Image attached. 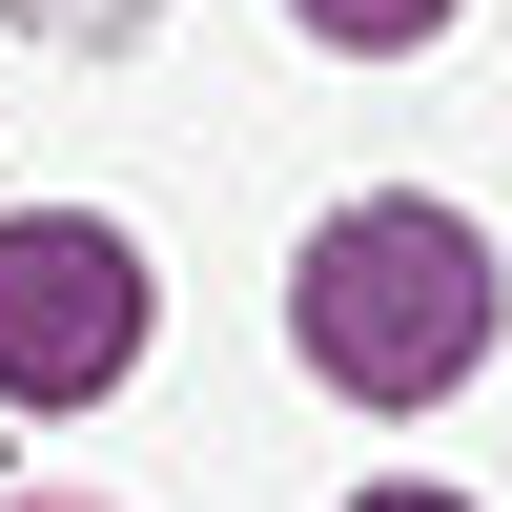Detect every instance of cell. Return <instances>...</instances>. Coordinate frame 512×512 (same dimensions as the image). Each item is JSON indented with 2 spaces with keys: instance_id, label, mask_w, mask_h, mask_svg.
I'll use <instances>...</instances> for the list:
<instances>
[{
  "instance_id": "4",
  "label": "cell",
  "mask_w": 512,
  "mask_h": 512,
  "mask_svg": "<svg viewBox=\"0 0 512 512\" xmlns=\"http://www.w3.org/2000/svg\"><path fill=\"white\" fill-rule=\"evenodd\" d=\"M21 21H41V41H123L144 0H21Z\"/></svg>"
},
{
  "instance_id": "1",
  "label": "cell",
  "mask_w": 512,
  "mask_h": 512,
  "mask_svg": "<svg viewBox=\"0 0 512 512\" xmlns=\"http://www.w3.org/2000/svg\"><path fill=\"white\" fill-rule=\"evenodd\" d=\"M287 328H308V369L349 410H431L451 369L492 349V246L451 226V205H328L308 226V267H287Z\"/></svg>"
},
{
  "instance_id": "3",
  "label": "cell",
  "mask_w": 512,
  "mask_h": 512,
  "mask_svg": "<svg viewBox=\"0 0 512 512\" xmlns=\"http://www.w3.org/2000/svg\"><path fill=\"white\" fill-rule=\"evenodd\" d=\"M287 21H328V41H369V62H390V41H431L451 0H287Z\"/></svg>"
},
{
  "instance_id": "2",
  "label": "cell",
  "mask_w": 512,
  "mask_h": 512,
  "mask_svg": "<svg viewBox=\"0 0 512 512\" xmlns=\"http://www.w3.org/2000/svg\"><path fill=\"white\" fill-rule=\"evenodd\" d=\"M123 369H144V246L82 205H21L0 226V410H82Z\"/></svg>"
},
{
  "instance_id": "5",
  "label": "cell",
  "mask_w": 512,
  "mask_h": 512,
  "mask_svg": "<svg viewBox=\"0 0 512 512\" xmlns=\"http://www.w3.org/2000/svg\"><path fill=\"white\" fill-rule=\"evenodd\" d=\"M369 512H451V492H369Z\"/></svg>"
}]
</instances>
